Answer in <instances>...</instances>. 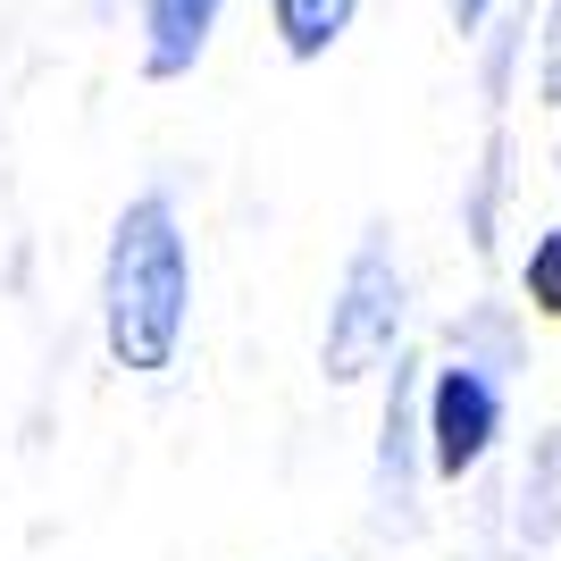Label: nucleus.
<instances>
[{
    "label": "nucleus",
    "mask_w": 561,
    "mask_h": 561,
    "mask_svg": "<svg viewBox=\"0 0 561 561\" xmlns=\"http://www.w3.org/2000/svg\"><path fill=\"white\" fill-rule=\"evenodd\" d=\"M528 294H537L545 310H561V227L545 234L537 252H528Z\"/></svg>",
    "instance_id": "nucleus-6"
},
{
    "label": "nucleus",
    "mask_w": 561,
    "mask_h": 561,
    "mask_svg": "<svg viewBox=\"0 0 561 561\" xmlns=\"http://www.w3.org/2000/svg\"><path fill=\"white\" fill-rule=\"evenodd\" d=\"M193 328V252L176 227L168 193H135L110 227V260H101V335L110 360L135 377H168Z\"/></svg>",
    "instance_id": "nucleus-1"
},
{
    "label": "nucleus",
    "mask_w": 561,
    "mask_h": 561,
    "mask_svg": "<svg viewBox=\"0 0 561 561\" xmlns=\"http://www.w3.org/2000/svg\"><path fill=\"white\" fill-rule=\"evenodd\" d=\"M360 0H268V18H277V43L294 50V59H328L335 43H344V25Z\"/></svg>",
    "instance_id": "nucleus-5"
},
{
    "label": "nucleus",
    "mask_w": 561,
    "mask_h": 561,
    "mask_svg": "<svg viewBox=\"0 0 561 561\" xmlns=\"http://www.w3.org/2000/svg\"><path fill=\"white\" fill-rule=\"evenodd\" d=\"M453 9H461V25H478V18L494 9V0H453Z\"/></svg>",
    "instance_id": "nucleus-7"
},
{
    "label": "nucleus",
    "mask_w": 561,
    "mask_h": 561,
    "mask_svg": "<svg viewBox=\"0 0 561 561\" xmlns=\"http://www.w3.org/2000/svg\"><path fill=\"white\" fill-rule=\"evenodd\" d=\"M494 427H503V394H494L486 369H445L436 386H427V453H436V469L445 478H461V469L486 461Z\"/></svg>",
    "instance_id": "nucleus-3"
},
{
    "label": "nucleus",
    "mask_w": 561,
    "mask_h": 561,
    "mask_svg": "<svg viewBox=\"0 0 561 561\" xmlns=\"http://www.w3.org/2000/svg\"><path fill=\"white\" fill-rule=\"evenodd\" d=\"M227 0H142V76L151 84H176V76L202 68Z\"/></svg>",
    "instance_id": "nucleus-4"
},
{
    "label": "nucleus",
    "mask_w": 561,
    "mask_h": 561,
    "mask_svg": "<svg viewBox=\"0 0 561 561\" xmlns=\"http://www.w3.org/2000/svg\"><path fill=\"white\" fill-rule=\"evenodd\" d=\"M402 335V277H394V252L386 243H360L335 285V310H328V377L352 386V377H369Z\"/></svg>",
    "instance_id": "nucleus-2"
}]
</instances>
